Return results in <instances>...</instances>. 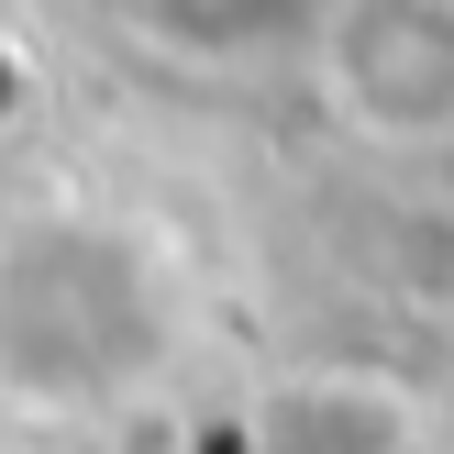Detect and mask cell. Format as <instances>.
<instances>
[{"instance_id": "obj_1", "label": "cell", "mask_w": 454, "mask_h": 454, "mask_svg": "<svg viewBox=\"0 0 454 454\" xmlns=\"http://www.w3.org/2000/svg\"><path fill=\"white\" fill-rule=\"evenodd\" d=\"M200 322L167 222L111 200H44L0 222V399L22 421H111L177 366Z\"/></svg>"}, {"instance_id": "obj_2", "label": "cell", "mask_w": 454, "mask_h": 454, "mask_svg": "<svg viewBox=\"0 0 454 454\" xmlns=\"http://www.w3.org/2000/svg\"><path fill=\"white\" fill-rule=\"evenodd\" d=\"M300 67L355 145L454 155V0H333Z\"/></svg>"}, {"instance_id": "obj_3", "label": "cell", "mask_w": 454, "mask_h": 454, "mask_svg": "<svg viewBox=\"0 0 454 454\" xmlns=\"http://www.w3.org/2000/svg\"><path fill=\"white\" fill-rule=\"evenodd\" d=\"M421 399L388 388L366 366H322V377H288L266 399V433L255 454H421Z\"/></svg>"}, {"instance_id": "obj_4", "label": "cell", "mask_w": 454, "mask_h": 454, "mask_svg": "<svg viewBox=\"0 0 454 454\" xmlns=\"http://www.w3.org/2000/svg\"><path fill=\"white\" fill-rule=\"evenodd\" d=\"M122 12L189 67H266V56H310L333 0H122Z\"/></svg>"}]
</instances>
